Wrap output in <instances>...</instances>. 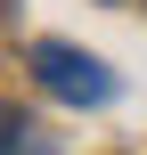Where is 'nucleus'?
I'll use <instances>...</instances> for the list:
<instances>
[{
  "instance_id": "obj_1",
  "label": "nucleus",
  "mask_w": 147,
  "mask_h": 155,
  "mask_svg": "<svg viewBox=\"0 0 147 155\" xmlns=\"http://www.w3.org/2000/svg\"><path fill=\"white\" fill-rule=\"evenodd\" d=\"M33 82L49 98H65V106H106L115 98V74L90 49H74V41H33Z\"/></svg>"
},
{
  "instance_id": "obj_2",
  "label": "nucleus",
  "mask_w": 147,
  "mask_h": 155,
  "mask_svg": "<svg viewBox=\"0 0 147 155\" xmlns=\"http://www.w3.org/2000/svg\"><path fill=\"white\" fill-rule=\"evenodd\" d=\"M25 131H33V123H25L16 106H0V155H8V147H25Z\"/></svg>"
}]
</instances>
